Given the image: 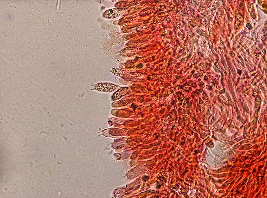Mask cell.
I'll use <instances>...</instances> for the list:
<instances>
[{"instance_id": "obj_3", "label": "cell", "mask_w": 267, "mask_h": 198, "mask_svg": "<svg viewBox=\"0 0 267 198\" xmlns=\"http://www.w3.org/2000/svg\"><path fill=\"white\" fill-rule=\"evenodd\" d=\"M126 88H121L118 89L114 94L113 96V99L114 100H116L120 98L126 94Z\"/></svg>"}, {"instance_id": "obj_4", "label": "cell", "mask_w": 267, "mask_h": 198, "mask_svg": "<svg viewBox=\"0 0 267 198\" xmlns=\"http://www.w3.org/2000/svg\"><path fill=\"white\" fill-rule=\"evenodd\" d=\"M112 72L114 74L119 76H122V74H124V71L117 68H114L112 70Z\"/></svg>"}, {"instance_id": "obj_1", "label": "cell", "mask_w": 267, "mask_h": 198, "mask_svg": "<svg viewBox=\"0 0 267 198\" xmlns=\"http://www.w3.org/2000/svg\"><path fill=\"white\" fill-rule=\"evenodd\" d=\"M94 89L99 91L113 92L119 89L120 87L110 83H99L94 86Z\"/></svg>"}, {"instance_id": "obj_2", "label": "cell", "mask_w": 267, "mask_h": 198, "mask_svg": "<svg viewBox=\"0 0 267 198\" xmlns=\"http://www.w3.org/2000/svg\"><path fill=\"white\" fill-rule=\"evenodd\" d=\"M120 14L119 12L117 10L110 9L105 12V17L108 18H113L118 16Z\"/></svg>"}, {"instance_id": "obj_5", "label": "cell", "mask_w": 267, "mask_h": 198, "mask_svg": "<svg viewBox=\"0 0 267 198\" xmlns=\"http://www.w3.org/2000/svg\"><path fill=\"white\" fill-rule=\"evenodd\" d=\"M246 27L248 29H251V25L249 23H247L246 25Z\"/></svg>"}]
</instances>
